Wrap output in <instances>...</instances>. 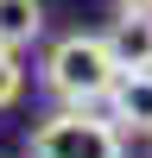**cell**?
I'll list each match as a JSON object with an SVG mask.
<instances>
[{
	"label": "cell",
	"mask_w": 152,
	"mask_h": 158,
	"mask_svg": "<svg viewBox=\"0 0 152 158\" xmlns=\"http://www.w3.org/2000/svg\"><path fill=\"white\" fill-rule=\"evenodd\" d=\"M114 82H120V63H114V51H108L101 32H70L44 57V89L63 108H108Z\"/></svg>",
	"instance_id": "obj_1"
},
{
	"label": "cell",
	"mask_w": 152,
	"mask_h": 158,
	"mask_svg": "<svg viewBox=\"0 0 152 158\" xmlns=\"http://www.w3.org/2000/svg\"><path fill=\"white\" fill-rule=\"evenodd\" d=\"M25 158H127V133L114 127V114L95 108H57L32 127Z\"/></svg>",
	"instance_id": "obj_2"
},
{
	"label": "cell",
	"mask_w": 152,
	"mask_h": 158,
	"mask_svg": "<svg viewBox=\"0 0 152 158\" xmlns=\"http://www.w3.org/2000/svg\"><path fill=\"white\" fill-rule=\"evenodd\" d=\"M101 38H108L120 70H152V6H120Z\"/></svg>",
	"instance_id": "obj_3"
},
{
	"label": "cell",
	"mask_w": 152,
	"mask_h": 158,
	"mask_svg": "<svg viewBox=\"0 0 152 158\" xmlns=\"http://www.w3.org/2000/svg\"><path fill=\"white\" fill-rule=\"evenodd\" d=\"M108 114L120 133H152V70H120L108 95Z\"/></svg>",
	"instance_id": "obj_4"
},
{
	"label": "cell",
	"mask_w": 152,
	"mask_h": 158,
	"mask_svg": "<svg viewBox=\"0 0 152 158\" xmlns=\"http://www.w3.org/2000/svg\"><path fill=\"white\" fill-rule=\"evenodd\" d=\"M38 32H44V0H0V44L6 51H25Z\"/></svg>",
	"instance_id": "obj_5"
},
{
	"label": "cell",
	"mask_w": 152,
	"mask_h": 158,
	"mask_svg": "<svg viewBox=\"0 0 152 158\" xmlns=\"http://www.w3.org/2000/svg\"><path fill=\"white\" fill-rule=\"evenodd\" d=\"M19 89H25L19 51H6V44H0V108H13V101H19Z\"/></svg>",
	"instance_id": "obj_6"
},
{
	"label": "cell",
	"mask_w": 152,
	"mask_h": 158,
	"mask_svg": "<svg viewBox=\"0 0 152 158\" xmlns=\"http://www.w3.org/2000/svg\"><path fill=\"white\" fill-rule=\"evenodd\" d=\"M114 6H152V0H114Z\"/></svg>",
	"instance_id": "obj_7"
}]
</instances>
